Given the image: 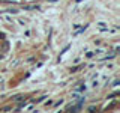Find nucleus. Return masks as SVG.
<instances>
[{
    "label": "nucleus",
    "instance_id": "5",
    "mask_svg": "<svg viewBox=\"0 0 120 113\" xmlns=\"http://www.w3.org/2000/svg\"><path fill=\"white\" fill-rule=\"evenodd\" d=\"M86 57H89V59H92V57H93V53H92V51H89V53H87V54H86Z\"/></svg>",
    "mask_w": 120,
    "mask_h": 113
},
{
    "label": "nucleus",
    "instance_id": "1",
    "mask_svg": "<svg viewBox=\"0 0 120 113\" xmlns=\"http://www.w3.org/2000/svg\"><path fill=\"white\" fill-rule=\"evenodd\" d=\"M82 104H84V98H81V100L77 103V105H75V107H72L69 112H71V113H77V112H80V110H81V107H82Z\"/></svg>",
    "mask_w": 120,
    "mask_h": 113
},
{
    "label": "nucleus",
    "instance_id": "9",
    "mask_svg": "<svg viewBox=\"0 0 120 113\" xmlns=\"http://www.w3.org/2000/svg\"><path fill=\"white\" fill-rule=\"evenodd\" d=\"M95 110H96V107H95V105H92V107L89 109V112H95Z\"/></svg>",
    "mask_w": 120,
    "mask_h": 113
},
{
    "label": "nucleus",
    "instance_id": "8",
    "mask_svg": "<svg viewBox=\"0 0 120 113\" xmlns=\"http://www.w3.org/2000/svg\"><path fill=\"white\" fill-rule=\"evenodd\" d=\"M82 90H86V86H81L80 89H77V92H82Z\"/></svg>",
    "mask_w": 120,
    "mask_h": 113
},
{
    "label": "nucleus",
    "instance_id": "6",
    "mask_svg": "<svg viewBox=\"0 0 120 113\" xmlns=\"http://www.w3.org/2000/svg\"><path fill=\"white\" fill-rule=\"evenodd\" d=\"M116 95H119V92H117V90H116V92H112V93H111V95H110V97H108V98H114Z\"/></svg>",
    "mask_w": 120,
    "mask_h": 113
},
{
    "label": "nucleus",
    "instance_id": "2",
    "mask_svg": "<svg viewBox=\"0 0 120 113\" xmlns=\"http://www.w3.org/2000/svg\"><path fill=\"white\" fill-rule=\"evenodd\" d=\"M26 98V95H15V97H12V101L14 103H20V101H22Z\"/></svg>",
    "mask_w": 120,
    "mask_h": 113
},
{
    "label": "nucleus",
    "instance_id": "10",
    "mask_svg": "<svg viewBox=\"0 0 120 113\" xmlns=\"http://www.w3.org/2000/svg\"><path fill=\"white\" fill-rule=\"evenodd\" d=\"M90 113H95V112H90Z\"/></svg>",
    "mask_w": 120,
    "mask_h": 113
},
{
    "label": "nucleus",
    "instance_id": "4",
    "mask_svg": "<svg viewBox=\"0 0 120 113\" xmlns=\"http://www.w3.org/2000/svg\"><path fill=\"white\" fill-rule=\"evenodd\" d=\"M81 68H86L84 65H80V66H74V68H71V73H77L78 69H81Z\"/></svg>",
    "mask_w": 120,
    "mask_h": 113
},
{
    "label": "nucleus",
    "instance_id": "3",
    "mask_svg": "<svg viewBox=\"0 0 120 113\" xmlns=\"http://www.w3.org/2000/svg\"><path fill=\"white\" fill-rule=\"evenodd\" d=\"M11 110H12V105H8V107L0 109V112H2V113H8V112H11Z\"/></svg>",
    "mask_w": 120,
    "mask_h": 113
},
{
    "label": "nucleus",
    "instance_id": "7",
    "mask_svg": "<svg viewBox=\"0 0 120 113\" xmlns=\"http://www.w3.org/2000/svg\"><path fill=\"white\" fill-rule=\"evenodd\" d=\"M62 103H63V100H60V101H57V103H56V104H52V105H54V107H57V105H60Z\"/></svg>",
    "mask_w": 120,
    "mask_h": 113
}]
</instances>
